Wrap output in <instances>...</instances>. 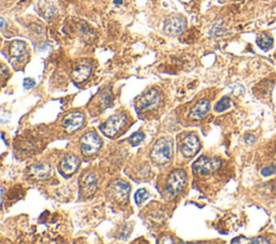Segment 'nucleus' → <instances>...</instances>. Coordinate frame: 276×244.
<instances>
[{"label": "nucleus", "mask_w": 276, "mask_h": 244, "mask_svg": "<svg viewBox=\"0 0 276 244\" xmlns=\"http://www.w3.org/2000/svg\"><path fill=\"white\" fill-rule=\"evenodd\" d=\"M173 142L168 138H161L155 142L150 153L151 160L159 164H164L173 157Z\"/></svg>", "instance_id": "nucleus-1"}, {"label": "nucleus", "mask_w": 276, "mask_h": 244, "mask_svg": "<svg viewBox=\"0 0 276 244\" xmlns=\"http://www.w3.org/2000/svg\"><path fill=\"white\" fill-rule=\"evenodd\" d=\"M187 184V174L182 169H176L170 173L165 182V192L170 198L178 196Z\"/></svg>", "instance_id": "nucleus-2"}, {"label": "nucleus", "mask_w": 276, "mask_h": 244, "mask_svg": "<svg viewBox=\"0 0 276 244\" xmlns=\"http://www.w3.org/2000/svg\"><path fill=\"white\" fill-rule=\"evenodd\" d=\"M126 123V115L124 113H119L110 116L103 125L100 126V130L105 136L109 138H114L120 133Z\"/></svg>", "instance_id": "nucleus-3"}, {"label": "nucleus", "mask_w": 276, "mask_h": 244, "mask_svg": "<svg viewBox=\"0 0 276 244\" xmlns=\"http://www.w3.org/2000/svg\"><path fill=\"white\" fill-rule=\"evenodd\" d=\"M161 102V96L155 88L149 89L147 93L139 96L136 101V107L140 112H148L156 109Z\"/></svg>", "instance_id": "nucleus-4"}, {"label": "nucleus", "mask_w": 276, "mask_h": 244, "mask_svg": "<svg viewBox=\"0 0 276 244\" xmlns=\"http://www.w3.org/2000/svg\"><path fill=\"white\" fill-rule=\"evenodd\" d=\"M221 167V161L216 157L201 156L198 161L193 163V171L201 175H208L216 172Z\"/></svg>", "instance_id": "nucleus-5"}, {"label": "nucleus", "mask_w": 276, "mask_h": 244, "mask_svg": "<svg viewBox=\"0 0 276 244\" xmlns=\"http://www.w3.org/2000/svg\"><path fill=\"white\" fill-rule=\"evenodd\" d=\"M80 146L83 155L92 156L99 151L101 147V140L96 133L89 132L84 134L80 139Z\"/></svg>", "instance_id": "nucleus-6"}, {"label": "nucleus", "mask_w": 276, "mask_h": 244, "mask_svg": "<svg viewBox=\"0 0 276 244\" xmlns=\"http://www.w3.org/2000/svg\"><path fill=\"white\" fill-rule=\"evenodd\" d=\"M185 28V20L182 15H171L164 22L163 30L168 36H178Z\"/></svg>", "instance_id": "nucleus-7"}, {"label": "nucleus", "mask_w": 276, "mask_h": 244, "mask_svg": "<svg viewBox=\"0 0 276 244\" xmlns=\"http://www.w3.org/2000/svg\"><path fill=\"white\" fill-rule=\"evenodd\" d=\"M200 140L194 134H189L182 141L180 150L184 157H192L200 150Z\"/></svg>", "instance_id": "nucleus-8"}, {"label": "nucleus", "mask_w": 276, "mask_h": 244, "mask_svg": "<svg viewBox=\"0 0 276 244\" xmlns=\"http://www.w3.org/2000/svg\"><path fill=\"white\" fill-rule=\"evenodd\" d=\"M110 195L114 197V199L119 202H124L129 195L131 191V187L122 180H116L112 182V184L109 187Z\"/></svg>", "instance_id": "nucleus-9"}, {"label": "nucleus", "mask_w": 276, "mask_h": 244, "mask_svg": "<svg viewBox=\"0 0 276 244\" xmlns=\"http://www.w3.org/2000/svg\"><path fill=\"white\" fill-rule=\"evenodd\" d=\"M83 123H84V115L82 114V113L71 112L63 118L61 125H63V128L66 130L67 133L72 134V133L77 132L78 129H80L82 127Z\"/></svg>", "instance_id": "nucleus-10"}, {"label": "nucleus", "mask_w": 276, "mask_h": 244, "mask_svg": "<svg viewBox=\"0 0 276 244\" xmlns=\"http://www.w3.org/2000/svg\"><path fill=\"white\" fill-rule=\"evenodd\" d=\"M92 72L91 62L87 60H81L72 70V79L77 83H82L87 80Z\"/></svg>", "instance_id": "nucleus-11"}, {"label": "nucleus", "mask_w": 276, "mask_h": 244, "mask_svg": "<svg viewBox=\"0 0 276 244\" xmlns=\"http://www.w3.org/2000/svg\"><path fill=\"white\" fill-rule=\"evenodd\" d=\"M10 56L14 61H24L27 56V47L24 41L15 40L10 44Z\"/></svg>", "instance_id": "nucleus-12"}, {"label": "nucleus", "mask_w": 276, "mask_h": 244, "mask_svg": "<svg viewBox=\"0 0 276 244\" xmlns=\"http://www.w3.org/2000/svg\"><path fill=\"white\" fill-rule=\"evenodd\" d=\"M80 166V161H79V158L75 155H66L63 161L61 163V171H63L65 174L67 175H71L74 174L77 169Z\"/></svg>", "instance_id": "nucleus-13"}, {"label": "nucleus", "mask_w": 276, "mask_h": 244, "mask_svg": "<svg viewBox=\"0 0 276 244\" xmlns=\"http://www.w3.org/2000/svg\"><path fill=\"white\" fill-rule=\"evenodd\" d=\"M96 177L93 173H88L81 180V191L83 196H92L96 190Z\"/></svg>", "instance_id": "nucleus-14"}, {"label": "nucleus", "mask_w": 276, "mask_h": 244, "mask_svg": "<svg viewBox=\"0 0 276 244\" xmlns=\"http://www.w3.org/2000/svg\"><path fill=\"white\" fill-rule=\"evenodd\" d=\"M210 112V101L206 99H202L193 106L190 111V117L192 120H201L204 116L207 115Z\"/></svg>", "instance_id": "nucleus-15"}, {"label": "nucleus", "mask_w": 276, "mask_h": 244, "mask_svg": "<svg viewBox=\"0 0 276 244\" xmlns=\"http://www.w3.org/2000/svg\"><path fill=\"white\" fill-rule=\"evenodd\" d=\"M31 172L37 179H46L51 174V166L48 163H36L31 166Z\"/></svg>", "instance_id": "nucleus-16"}, {"label": "nucleus", "mask_w": 276, "mask_h": 244, "mask_svg": "<svg viewBox=\"0 0 276 244\" xmlns=\"http://www.w3.org/2000/svg\"><path fill=\"white\" fill-rule=\"evenodd\" d=\"M257 45L263 51H268L272 48L273 45V38L269 36L268 33L262 32L257 37Z\"/></svg>", "instance_id": "nucleus-17"}, {"label": "nucleus", "mask_w": 276, "mask_h": 244, "mask_svg": "<svg viewBox=\"0 0 276 244\" xmlns=\"http://www.w3.org/2000/svg\"><path fill=\"white\" fill-rule=\"evenodd\" d=\"M232 243H239V244H245V243H250V244H269L270 241L267 240L266 238H262V237H256V238L239 237V238H235L234 240H232Z\"/></svg>", "instance_id": "nucleus-18"}, {"label": "nucleus", "mask_w": 276, "mask_h": 244, "mask_svg": "<svg viewBox=\"0 0 276 244\" xmlns=\"http://www.w3.org/2000/svg\"><path fill=\"white\" fill-rule=\"evenodd\" d=\"M231 106V102H230V98L229 97H223L220 100H219L216 106H215V111L216 112H223L228 110Z\"/></svg>", "instance_id": "nucleus-19"}, {"label": "nucleus", "mask_w": 276, "mask_h": 244, "mask_svg": "<svg viewBox=\"0 0 276 244\" xmlns=\"http://www.w3.org/2000/svg\"><path fill=\"white\" fill-rule=\"evenodd\" d=\"M148 198V192L145 189H140L136 191V195H135V201L137 204L143 203L146 199Z\"/></svg>", "instance_id": "nucleus-20"}, {"label": "nucleus", "mask_w": 276, "mask_h": 244, "mask_svg": "<svg viewBox=\"0 0 276 244\" xmlns=\"http://www.w3.org/2000/svg\"><path fill=\"white\" fill-rule=\"evenodd\" d=\"M144 139H145V135L143 133H136L131 136V138L128 139V141L132 145H137L139 143H142Z\"/></svg>", "instance_id": "nucleus-21"}, {"label": "nucleus", "mask_w": 276, "mask_h": 244, "mask_svg": "<svg viewBox=\"0 0 276 244\" xmlns=\"http://www.w3.org/2000/svg\"><path fill=\"white\" fill-rule=\"evenodd\" d=\"M275 173H276V164H270V166L261 170V174L263 177H271V175Z\"/></svg>", "instance_id": "nucleus-22"}, {"label": "nucleus", "mask_w": 276, "mask_h": 244, "mask_svg": "<svg viewBox=\"0 0 276 244\" xmlns=\"http://www.w3.org/2000/svg\"><path fill=\"white\" fill-rule=\"evenodd\" d=\"M35 84H36L35 80H32V79H31V78H27V79H25V80H24V87L26 89L32 88L33 86H35Z\"/></svg>", "instance_id": "nucleus-23"}, {"label": "nucleus", "mask_w": 276, "mask_h": 244, "mask_svg": "<svg viewBox=\"0 0 276 244\" xmlns=\"http://www.w3.org/2000/svg\"><path fill=\"white\" fill-rule=\"evenodd\" d=\"M255 140H256L255 136H252V135H246L245 136V141L248 144H252L253 142H255Z\"/></svg>", "instance_id": "nucleus-24"}, {"label": "nucleus", "mask_w": 276, "mask_h": 244, "mask_svg": "<svg viewBox=\"0 0 276 244\" xmlns=\"http://www.w3.org/2000/svg\"><path fill=\"white\" fill-rule=\"evenodd\" d=\"M114 2H115V4H117V5H118V4H122V0H115Z\"/></svg>", "instance_id": "nucleus-25"}]
</instances>
